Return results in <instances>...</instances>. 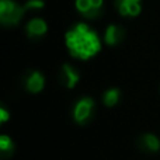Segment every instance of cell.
<instances>
[{
  "label": "cell",
  "instance_id": "6da1fadb",
  "mask_svg": "<svg viewBox=\"0 0 160 160\" xmlns=\"http://www.w3.org/2000/svg\"><path fill=\"white\" fill-rule=\"evenodd\" d=\"M65 42L70 55L82 61L93 58L101 49V42L97 32L84 22H78L73 25L65 34Z\"/></svg>",
  "mask_w": 160,
  "mask_h": 160
},
{
  "label": "cell",
  "instance_id": "7a4b0ae2",
  "mask_svg": "<svg viewBox=\"0 0 160 160\" xmlns=\"http://www.w3.org/2000/svg\"><path fill=\"white\" fill-rule=\"evenodd\" d=\"M25 7L14 0H0V22L4 27H16L25 13Z\"/></svg>",
  "mask_w": 160,
  "mask_h": 160
},
{
  "label": "cell",
  "instance_id": "3957f363",
  "mask_svg": "<svg viewBox=\"0 0 160 160\" xmlns=\"http://www.w3.org/2000/svg\"><path fill=\"white\" fill-rule=\"evenodd\" d=\"M96 115V101L91 97L83 96L73 104L72 117L78 125H87Z\"/></svg>",
  "mask_w": 160,
  "mask_h": 160
},
{
  "label": "cell",
  "instance_id": "277c9868",
  "mask_svg": "<svg viewBox=\"0 0 160 160\" xmlns=\"http://www.w3.org/2000/svg\"><path fill=\"white\" fill-rule=\"evenodd\" d=\"M76 10L87 20H96L102 16L104 0H76Z\"/></svg>",
  "mask_w": 160,
  "mask_h": 160
},
{
  "label": "cell",
  "instance_id": "5b68a950",
  "mask_svg": "<svg viewBox=\"0 0 160 160\" xmlns=\"http://www.w3.org/2000/svg\"><path fill=\"white\" fill-rule=\"evenodd\" d=\"M21 86L28 91V93L37 94L42 91L45 86V78L38 70H27L21 76Z\"/></svg>",
  "mask_w": 160,
  "mask_h": 160
},
{
  "label": "cell",
  "instance_id": "8992f818",
  "mask_svg": "<svg viewBox=\"0 0 160 160\" xmlns=\"http://www.w3.org/2000/svg\"><path fill=\"white\" fill-rule=\"evenodd\" d=\"M135 146L145 155H156L160 152V139L153 133H142L136 138Z\"/></svg>",
  "mask_w": 160,
  "mask_h": 160
},
{
  "label": "cell",
  "instance_id": "52a82bcc",
  "mask_svg": "<svg viewBox=\"0 0 160 160\" xmlns=\"http://www.w3.org/2000/svg\"><path fill=\"white\" fill-rule=\"evenodd\" d=\"M48 32V24L45 22V20L35 17L31 18L25 25V34H27L28 39L31 41H41Z\"/></svg>",
  "mask_w": 160,
  "mask_h": 160
},
{
  "label": "cell",
  "instance_id": "ba28073f",
  "mask_svg": "<svg viewBox=\"0 0 160 160\" xmlns=\"http://www.w3.org/2000/svg\"><path fill=\"white\" fill-rule=\"evenodd\" d=\"M58 80L65 88H75V86L80 80V75L72 65L65 63L58 72Z\"/></svg>",
  "mask_w": 160,
  "mask_h": 160
},
{
  "label": "cell",
  "instance_id": "9c48e42d",
  "mask_svg": "<svg viewBox=\"0 0 160 160\" xmlns=\"http://www.w3.org/2000/svg\"><path fill=\"white\" fill-rule=\"evenodd\" d=\"M115 8L124 17H136L141 14V0H115Z\"/></svg>",
  "mask_w": 160,
  "mask_h": 160
},
{
  "label": "cell",
  "instance_id": "30bf717a",
  "mask_svg": "<svg viewBox=\"0 0 160 160\" xmlns=\"http://www.w3.org/2000/svg\"><path fill=\"white\" fill-rule=\"evenodd\" d=\"M104 39H105V42H107L108 45H111V47L121 44V42L125 39L124 27L117 25V24L108 25L107 30H105V32H104Z\"/></svg>",
  "mask_w": 160,
  "mask_h": 160
},
{
  "label": "cell",
  "instance_id": "8fae6325",
  "mask_svg": "<svg viewBox=\"0 0 160 160\" xmlns=\"http://www.w3.org/2000/svg\"><path fill=\"white\" fill-rule=\"evenodd\" d=\"M16 152V145H14L13 139L7 135L0 136V159L6 160L14 155Z\"/></svg>",
  "mask_w": 160,
  "mask_h": 160
},
{
  "label": "cell",
  "instance_id": "7c38bea8",
  "mask_svg": "<svg viewBox=\"0 0 160 160\" xmlns=\"http://www.w3.org/2000/svg\"><path fill=\"white\" fill-rule=\"evenodd\" d=\"M119 98H121V91L119 88H108L107 91L102 96V102H104L105 107H114L119 102Z\"/></svg>",
  "mask_w": 160,
  "mask_h": 160
},
{
  "label": "cell",
  "instance_id": "4fadbf2b",
  "mask_svg": "<svg viewBox=\"0 0 160 160\" xmlns=\"http://www.w3.org/2000/svg\"><path fill=\"white\" fill-rule=\"evenodd\" d=\"M45 2L44 0H27L24 4L25 10H41L44 8Z\"/></svg>",
  "mask_w": 160,
  "mask_h": 160
},
{
  "label": "cell",
  "instance_id": "5bb4252c",
  "mask_svg": "<svg viewBox=\"0 0 160 160\" xmlns=\"http://www.w3.org/2000/svg\"><path fill=\"white\" fill-rule=\"evenodd\" d=\"M8 118H10V112L4 105H2L0 107V124H4L6 121H8Z\"/></svg>",
  "mask_w": 160,
  "mask_h": 160
}]
</instances>
